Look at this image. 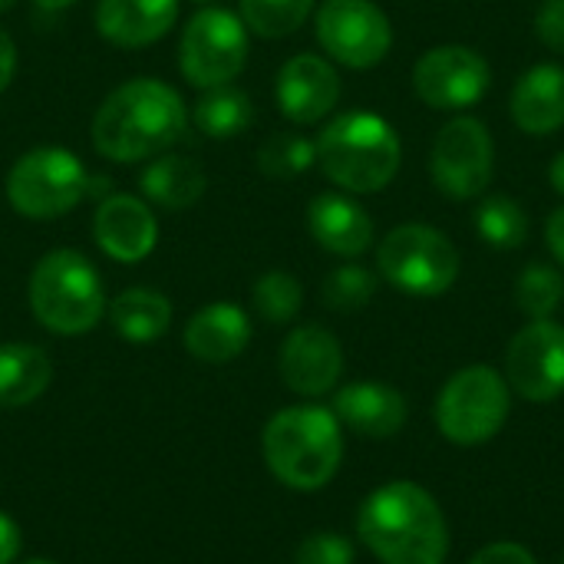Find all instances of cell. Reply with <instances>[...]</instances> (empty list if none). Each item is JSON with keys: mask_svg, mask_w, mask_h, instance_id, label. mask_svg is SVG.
Instances as JSON below:
<instances>
[{"mask_svg": "<svg viewBox=\"0 0 564 564\" xmlns=\"http://www.w3.org/2000/svg\"><path fill=\"white\" fill-rule=\"evenodd\" d=\"M251 301L268 324H291L304 307V288L288 271H268L254 281Z\"/></svg>", "mask_w": 564, "mask_h": 564, "instance_id": "30", "label": "cell"}, {"mask_svg": "<svg viewBox=\"0 0 564 564\" xmlns=\"http://www.w3.org/2000/svg\"><path fill=\"white\" fill-rule=\"evenodd\" d=\"M334 416L364 440H393L410 416L406 397L380 380H357L334 393Z\"/></svg>", "mask_w": 564, "mask_h": 564, "instance_id": "17", "label": "cell"}, {"mask_svg": "<svg viewBox=\"0 0 564 564\" xmlns=\"http://www.w3.org/2000/svg\"><path fill=\"white\" fill-rule=\"evenodd\" d=\"M377 271L400 294L440 297L459 281L463 258L446 231L423 221H406L383 235L377 248Z\"/></svg>", "mask_w": 564, "mask_h": 564, "instance_id": "6", "label": "cell"}, {"mask_svg": "<svg viewBox=\"0 0 564 564\" xmlns=\"http://www.w3.org/2000/svg\"><path fill=\"white\" fill-rule=\"evenodd\" d=\"M195 3H212V0H195Z\"/></svg>", "mask_w": 564, "mask_h": 564, "instance_id": "42", "label": "cell"}, {"mask_svg": "<svg viewBox=\"0 0 564 564\" xmlns=\"http://www.w3.org/2000/svg\"><path fill=\"white\" fill-rule=\"evenodd\" d=\"M20 549H23V532H20V525H17L7 512H0V564H17Z\"/></svg>", "mask_w": 564, "mask_h": 564, "instance_id": "35", "label": "cell"}, {"mask_svg": "<svg viewBox=\"0 0 564 564\" xmlns=\"http://www.w3.org/2000/svg\"><path fill=\"white\" fill-rule=\"evenodd\" d=\"M112 330L129 344H152L172 327V304L162 291L129 288L116 294L106 307Z\"/></svg>", "mask_w": 564, "mask_h": 564, "instance_id": "24", "label": "cell"}, {"mask_svg": "<svg viewBox=\"0 0 564 564\" xmlns=\"http://www.w3.org/2000/svg\"><path fill=\"white\" fill-rule=\"evenodd\" d=\"M307 231L311 238L337 258H360L370 251L377 228L360 202L347 192H324L307 205Z\"/></svg>", "mask_w": 564, "mask_h": 564, "instance_id": "18", "label": "cell"}, {"mask_svg": "<svg viewBox=\"0 0 564 564\" xmlns=\"http://www.w3.org/2000/svg\"><path fill=\"white\" fill-rule=\"evenodd\" d=\"M53 364L36 344H0V410H20L46 393Z\"/></svg>", "mask_w": 564, "mask_h": 564, "instance_id": "23", "label": "cell"}, {"mask_svg": "<svg viewBox=\"0 0 564 564\" xmlns=\"http://www.w3.org/2000/svg\"><path fill=\"white\" fill-rule=\"evenodd\" d=\"M178 20V0H99L96 33L122 50L162 40Z\"/></svg>", "mask_w": 564, "mask_h": 564, "instance_id": "20", "label": "cell"}, {"mask_svg": "<svg viewBox=\"0 0 564 564\" xmlns=\"http://www.w3.org/2000/svg\"><path fill=\"white\" fill-rule=\"evenodd\" d=\"M564 301V274L555 264L529 261L516 278V304L529 321L555 317Z\"/></svg>", "mask_w": 564, "mask_h": 564, "instance_id": "28", "label": "cell"}, {"mask_svg": "<svg viewBox=\"0 0 564 564\" xmlns=\"http://www.w3.org/2000/svg\"><path fill=\"white\" fill-rule=\"evenodd\" d=\"M76 0H36V7H43V10H66V7H73Z\"/></svg>", "mask_w": 564, "mask_h": 564, "instance_id": "39", "label": "cell"}, {"mask_svg": "<svg viewBox=\"0 0 564 564\" xmlns=\"http://www.w3.org/2000/svg\"><path fill=\"white\" fill-rule=\"evenodd\" d=\"M469 564H539L535 562V555L525 549V545H519V542H492V545H486V549H479Z\"/></svg>", "mask_w": 564, "mask_h": 564, "instance_id": "34", "label": "cell"}, {"mask_svg": "<svg viewBox=\"0 0 564 564\" xmlns=\"http://www.w3.org/2000/svg\"><path fill=\"white\" fill-rule=\"evenodd\" d=\"M535 36L564 56V0H542L535 10Z\"/></svg>", "mask_w": 564, "mask_h": 564, "instance_id": "33", "label": "cell"}, {"mask_svg": "<svg viewBox=\"0 0 564 564\" xmlns=\"http://www.w3.org/2000/svg\"><path fill=\"white\" fill-rule=\"evenodd\" d=\"M311 165H317V145L301 132H274L258 149V169L268 178H297Z\"/></svg>", "mask_w": 564, "mask_h": 564, "instance_id": "29", "label": "cell"}, {"mask_svg": "<svg viewBox=\"0 0 564 564\" xmlns=\"http://www.w3.org/2000/svg\"><path fill=\"white\" fill-rule=\"evenodd\" d=\"M512 413V390L496 367L473 364L456 370L433 406V420L446 443L482 446L499 436Z\"/></svg>", "mask_w": 564, "mask_h": 564, "instance_id": "7", "label": "cell"}, {"mask_svg": "<svg viewBox=\"0 0 564 564\" xmlns=\"http://www.w3.org/2000/svg\"><path fill=\"white\" fill-rule=\"evenodd\" d=\"M562 564H564V558H562Z\"/></svg>", "mask_w": 564, "mask_h": 564, "instance_id": "43", "label": "cell"}, {"mask_svg": "<svg viewBox=\"0 0 564 564\" xmlns=\"http://www.w3.org/2000/svg\"><path fill=\"white\" fill-rule=\"evenodd\" d=\"M357 535L380 564H446L449 525L440 502L410 479L373 489L357 512Z\"/></svg>", "mask_w": 564, "mask_h": 564, "instance_id": "2", "label": "cell"}, {"mask_svg": "<svg viewBox=\"0 0 564 564\" xmlns=\"http://www.w3.org/2000/svg\"><path fill=\"white\" fill-rule=\"evenodd\" d=\"M492 86L489 59L466 43H443L426 50L413 66V89L423 106L436 112H466Z\"/></svg>", "mask_w": 564, "mask_h": 564, "instance_id": "12", "label": "cell"}, {"mask_svg": "<svg viewBox=\"0 0 564 564\" xmlns=\"http://www.w3.org/2000/svg\"><path fill=\"white\" fill-rule=\"evenodd\" d=\"M93 238L106 258L119 264H139L159 245V221L149 202L119 192L99 202L93 218Z\"/></svg>", "mask_w": 564, "mask_h": 564, "instance_id": "16", "label": "cell"}, {"mask_svg": "<svg viewBox=\"0 0 564 564\" xmlns=\"http://www.w3.org/2000/svg\"><path fill=\"white\" fill-rule=\"evenodd\" d=\"M314 33L327 59L347 69H373L393 46V23L373 0H321Z\"/></svg>", "mask_w": 564, "mask_h": 564, "instance_id": "11", "label": "cell"}, {"mask_svg": "<svg viewBox=\"0 0 564 564\" xmlns=\"http://www.w3.org/2000/svg\"><path fill=\"white\" fill-rule=\"evenodd\" d=\"M238 17L245 26L264 40H281L297 33L317 10V0H238Z\"/></svg>", "mask_w": 564, "mask_h": 564, "instance_id": "27", "label": "cell"}, {"mask_svg": "<svg viewBox=\"0 0 564 564\" xmlns=\"http://www.w3.org/2000/svg\"><path fill=\"white\" fill-rule=\"evenodd\" d=\"M545 245H549L552 258L564 268V205H558L545 221Z\"/></svg>", "mask_w": 564, "mask_h": 564, "instance_id": "36", "label": "cell"}, {"mask_svg": "<svg viewBox=\"0 0 564 564\" xmlns=\"http://www.w3.org/2000/svg\"><path fill=\"white\" fill-rule=\"evenodd\" d=\"M139 185L149 205L165 208V212H182L205 195L208 175L195 159L178 155V152H162L145 165Z\"/></svg>", "mask_w": 564, "mask_h": 564, "instance_id": "22", "label": "cell"}, {"mask_svg": "<svg viewBox=\"0 0 564 564\" xmlns=\"http://www.w3.org/2000/svg\"><path fill=\"white\" fill-rule=\"evenodd\" d=\"M89 195L86 165L59 145H40L20 155L7 175V202L17 215L53 221L69 215Z\"/></svg>", "mask_w": 564, "mask_h": 564, "instance_id": "8", "label": "cell"}, {"mask_svg": "<svg viewBox=\"0 0 564 564\" xmlns=\"http://www.w3.org/2000/svg\"><path fill=\"white\" fill-rule=\"evenodd\" d=\"M26 297L33 317L59 337L89 334L109 307L96 264L73 248L46 251L33 264Z\"/></svg>", "mask_w": 564, "mask_h": 564, "instance_id": "5", "label": "cell"}, {"mask_svg": "<svg viewBox=\"0 0 564 564\" xmlns=\"http://www.w3.org/2000/svg\"><path fill=\"white\" fill-rule=\"evenodd\" d=\"M188 112L162 79L139 76L116 86L93 116V149L119 165L169 152L185 132Z\"/></svg>", "mask_w": 564, "mask_h": 564, "instance_id": "1", "label": "cell"}, {"mask_svg": "<svg viewBox=\"0 0 564 564\" xmlns=\"http://www.w3.org/2000/svg\"><path fill=\"white\" fill-rule=\"evenodd\" d=\"M317 165L347 195L383 192L403 165V142L390 119L370 109H350L334 116L321 135Z\"/></svg>", "mask_w": 564, "mask_h": 564, "instance_id": "4", "label": "cell"}, {"mask_svg": "<svg viewBox=\"0 0 564 564\" xmlns=\"http://www.w3.org/2000/svg\"><path fill=\"white\" fill-rule=\"evenodd\" d=\"M549 185L555 188V195L564 198V149L552 159V165H549Z\"/></svg>", "mask_w": 564, "mask_h": 564, "instance_id": "38", "label": "cell"}, {"mask_svg": "<svg viewBox=\"0 0 564 564\" xmlns=\"http://www.w3.org/2000/svg\"><path fill=\"white\" fill-rule=\"evenodd\" d=\"M248 63V26L225 7H202L182 33L178 69L195 89L231 83Z\"/></svg>", "mask_w": 564, "mask_h": 564, "instance_id": "10", "label": "cell"}, {"mask_svg": "<svg viewBox=\"0 0 564 564\" xmlns=\"http://www.w3.org/2000/svg\"><path fill=\"white\" fill-rule=\"evenodd\" d=\"M278 370L284 387L297 397H324L344 377V347L321 324L294 327L281 344Z\"/></svg>", "mask_w": 564, "mask_h": 564, "instance_id": "14", "label": "cell"}, {"mask_svg": "<svg viewBox=\"0 0 564 564\" xmlns=\"http://www.w3.org/2000/svg\"><path fill=\"white\" fill-rule=\"evenodd\" d=\"M182 344L202 364H231L251 344V317L231 301L205 304L185 324Z\"/></svg>", "mask_w": 564, "mask_h": 564, "instance_id": "21", "label": "cell"}, {"mask_svg": "<svg viewBox=\"0 0 564 564\" xmlns=\"http://www.w3.org/2000/svg\"><path fill=\"white\" fill-rule=\"evenodd\" d=\"M274 96L284 119H291L294 126H314L337 109L340 73L327 56L297 53L278 69Z\"/></svg>", "mask_w": 564, "mask_h": 564, "instance_id": "15", "label": "cell"}, {"mask_svg": "<svg viewBox=\"0 0 564 564\" xmlns=\"http://www.w3.org/2000/svg\"><path fill=\"white\" fill-rule=\"evenodd\" d=\"M261 453L278 482L297 492H317L344 463V426L330 406H284L268 420Z\"/></svg>", "mask_w": 564, "mask_h": 564, "instance_id": "3", "label": "cell"}, {"mask_svg": "<svg viewBox=\"0 0 564 564\" xmlns=\"http://www.w3.org/2000/svg\"><path fill=\"white\" fill-rule=\"evenodd\" d=\"M13 73H17V46H13L10 33L0 30V93L10 86Z\"/></svg>", "mask_w": 564, "mask_h": 564, "instance_id": "37", "label": "cell"}, {"mask_svg": "<svg viewBox=\"0 0 564 564\" xmlns=\"http://www.w3.org/2000/svg\"><path fill=\"white\" fill-rule=\"evenodd\" d=\"M496 175V139L479 116L456 112L433 139L430 178L453 202L482 198Z\"/></svg>", "mask_w": 564, "mask_h": 564, "instance_id": "9", "label": "cell"}, {"mask_svg": "<svg viewBox=\"0 0 564 564\" xmlns=\"http://www.w3.org/2000/svg\"><path fill=\"white\" fill-rule=\"evenodd\" d=\"M195 126L208 135V139H235L245 135L254 122V102L245 89L225 83V86H212L202 93V99L192 109Z\"/></svg>", "mask_w": 564, "mask_h": 564, "instance_id": "25", "label": "cell"}, {"mask_svg": "<svg viewBox=\"0 0 564 564\" xmlns=\"http://www.w3.org/2000/svg\"><path fill=\"white\" fill-rule=\"evenodd\" d=\"M509 119L519 132L545 139L564 129V66L535 63L529 66L509 96Z\"/></svg>", "mask_w": 564, "mask_h": 564, "instance_id": "19", "label": "cell"}, {"mask_svg": "<svg viewBox=\"0 0 564 564\" xmlns=\"http://www.w3.org/2000/svg\"><path fill=\"white\" fill-rule=\"evenodd\" d=\"M377 294V274L364 264H340L334 268L327 278H324V288H321V297L330 311H340V314H350V311H360L373 301Z\"/></svg>", "mask_w": 564, "mask_h": 564, "instance_id": "31", "label": "cell"}, {"mask_svg": "<svg viewBox=\"0 0 564 564\" xmlns=\"http://www.w3.org/2000/svg\"><path fill=\"white\" fill-rule=\"evenodd\" d=\"M476 235L499 251H516L525 245L529 238V215L522 208V202L509 198V195H486L476 205Z\"/></svg>", "mask_w": 564, "mask_h": 564, "instance_id": "26", "label": "cell"}, {"mask_svg": "<svg viewBox=\"0 0 564 564\" xmlns=\"http://www.w3.org/2000/svg\"><path fill=\"white\" fill-rule=\"evenodd\" d=\"M17 564H56V562H50V558H26V562H17Z\"/></svg>", "mask_w": 564, "mask_h": 564, "instance_id": "40", "label": "cell"}, {"mask_svg": "<svg viewBox=\"0 0 564 564\" xmlns=\"http://www.w3.org/2000/svg\"><path fill=\"white\" fill-rule=\"evenodd\" d=\"M13 3H17V0H0V13H7V10H10Z\"/></svg>", "mask_w": 564, "mask_h": 564, "instance_id": "41", "label": "cell"}, {"mask_svg": "<svg viewBox=\"0 0 564 564\" xmlns=\"http://www.w3.org/2000/svg\"><path fill=\"white\" fill-rule=\"evenodd\" d=\"M354 558L357 549L340 532H314L294 552V564H354Z\"/></svg>", "mask_w": 564, "mask_h": 564, "instance_id": "32", "label": "cell"}, {"mask_svg": "<svg viewBox=\"0 0 564 564\" xmlns=\"http://www.w3.org/2000/svg\"><path fill=\"white\" fill-rule=\"evenodd\" d=\"M509 390L529 403H552L564 393V327L558 321H529L506 347Z\"/></svg>", "mask_w": 564, "mask_h": 564, "instance_id": "13", "label": "cell"}]
</instances>
